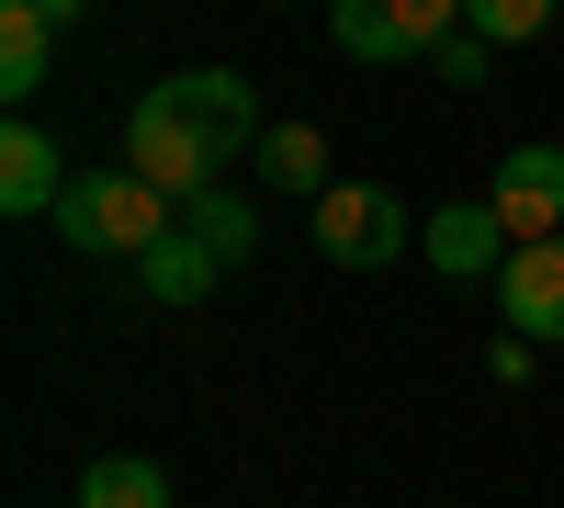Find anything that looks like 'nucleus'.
<instances>
[{"instance_id": "f8f14e48", "label": "nucleus", "mask_w": 564, "mask_h": 508, "mask_svg": "<svg viewBox=\"0 0 564 508\" xmlns=\"http://www.w3.org/2000/svg\"><path fill=\"white\" fill-rule=\"evenodd\" d=\"M79 508H170V475L148 452H90L79 464Z\"/></svg>"}, {"instance_id": "f03ea898", "label": "nucleus", "mask_w": 564, "mask_h": 508, "mask_svg": "<svg viewBox=\"0 0 564 508\" xmlns=\"http://www.w3.org/2000/svg\"><path fill=\"white\" fill-rule=\"evenodd\" d=\"M170 193L148 170H79L68 193H57V238L68 249H90V260H148L159 238H170Z\"/></svg>"}, {"instance_id": "6e6552de", "label": "nucleus", "mask_w": 564, "mask_h": 508, "mask_svg": "<svg viewBox=\"0 0 564 508\" xmlns=\"http://www.w3.org/2000/svg\"><path fill=\"white\" fill-rule=\"evenodd\" d=\"M68 181H79V170H68V159H57V148H45V136L12 114V136H0V215H57Z\"/></svg>"}, {"instance_id": "20e7f679", "label": "nucleus", "mask_w": 564, "mask_h": 508, "mask_svg": "<svg viewBox=\"0 0 564 508\" xmlns=\"http://www.w3.org/2000/svg\"><path fill=\"white\" fill-rule=\"evenodd\" d=\"M406 238H417V215H406V193H384V181L316 193V249L339 271H384V260H406Z\"/></svg>"}, {"instance_id": "ddd939ff", "label": "nucleus", "mask_w": 564, "mask_h": 508, "mask_svg": "<svg viewBox=\"0 0 564 508\" xmlns=\"http://www.w3.org/2000/svg\"><path fill=\"white\" fill-rule=\"evenodd\" d=\"M181 226H193V238H204L215 260H260V215H249V193H226V181L181 204Z\"/></svg>"}, {"instance_id": "39448f33", "label": "nucleus", "mask_w": 564, "mask_h": 508, "mask_svg": "<svg viewBox=\"0 0 564 508\" xmlns=\"http://www.w3.org/2000/svg\"><path fill=\"white\" fill-rule=\"evenodd\" d=\"M486 204H497L508 238H564V148H508Z\"/></svg>"}, {"instance_id": "f3484780", "label": "nucleus", "mask_w": 564, "mask_h": 508, "mask_svg": "<svg viewBox=\"0 0 564 508\" xmlns=\"http://www.w3.org/2000/svg\"><path fill=\"white\" fill-rule=\"evenodd\" d=\"M34 12H45V23H57V34H68V23H79V12H90V0H34Z\"/></svg>"}, {"instance_id": "f257e3e1", "label": "nucleus", "mask_w": 564, "mask_h": 508, "mask_svg": "<svg viewBox=\"0 0 564 508\" xmlns=\"http://www.w3.org/2000/svg\"><path fill=\"white\" fill-rule=\"evenodd\" d=\"M260 102H249V79L238 68H181L159 90H135V114H124V170H148L170 204H193L215 193L238 159H260Z\"/></svg>"}, {"instance_id": "4468645a", "label": "nucleus", "mask_w": 564, "mask_h": 508, "mask_svg": "<svg viewBox=\"0 0 564 508\" xmlns=\"http://www.w3.org/2000/svg\"><path fill=\"white\" fill-rule=\"evenodd\" d=\"M553 12H564V0H463V34H486V45H531Z\"/></svg>"}, {"instance_id": "9b49d317", "label": "nucleus", "mask_w": 564, "mask_h": 508, "mask_svg": "<svg viewBox=\"0 0 564 508\" xmlns=\"http://www.w3.org/2000/svg\"><path fill=\"white\" fill-rule=\"evenodd\" d=\"M249 170L271 181V193H294V204H316V193H339V181H327V136H316V125H271Z\"/></svg>"}, {"instance_id": "7ed1b4c3", "label": "nucleus", "mask_w": 564, "mask_h": 508, "mask_svg": "<svg viewBox=\"0 0 564 508\" xmlns=\"http://www.w3.org/2000/svg\"><path fill=\"white\" fill-rule=\"evenodd\" d=\"M327 34H339V57H361V68H406V57H430L441 34H463V0H327Z\"/></svg>"}, {"instance_id": "423d86ee", "label": "nucleus", "mask_w": 564, "mask_h": 508, "mask_svg": "<svg viewBox=\"0 0 564 508\" xmlns=\"http://www.w3.org/2000/svg\"><path fill=\"white\" fill-rule=\"evenodd\" d=\"M497 316H508V328H520V339H564V238H520V249H508V271H497Z\"/></svg>"}, {"instance_id": "dca6fc26", "label": "nucleus", "mask_w": 564, "mask_h": 508, "mask_svg": "<svg viewBox=\"0 0 564 508\" xmlns=\"http://www.w3.org/2000/svg\"><path fill=\"white\" fill-rule=\"evenodd\" d=\"M531 350H542V339L508 328V350H486V374H497V385H531Z\"/></svg>"}, {"instance_id": "1a4fd4ad", "label": "nucleus", "mask_w": 564, "mask_h": 508, "mask_svg": "<svg viewBox=\"0 0 564 508\" xmlns=\"http://www.w3.org/2000/svg\"><path fill=\"white\" fill-rule=\"evenodd\" d=\"M45 79H57V23H45L34 0H0V90H12V114L34 102Z\"/></svg>"}, {"instance_id": "9d476101", "label": "nucleus", "mask_w": 564, "mask_h": 508, "mask_svg": "<svg viewBox=\"0 0 564 508\" xmlns=\"http://www.w3.org/2000/svg\"><path fill=\"white\" fill-rule=\"evenodd\" d=\"M135 283H148L159 305H204V294L226 283V260H215V249L193 238V226H170V238H159L148 260H135Z\"/></svg>"}, {"instance_id": "2eb2a0df", "label": "nucleus", "mask_w": 564, "mask_h": 508, "mask_svg": "<svg viewBox=\"0 0 564 508\" xmlns=\"http://www.w3.org/2000/svg\"><path fill=\"white\" fill-rule=\"evenodd\" d=\"M486 57H497L486 34H441V45H430V79H452V90H486Z\"/></svg>"}, {"instance_id": "0eeeda50", "label": "nucleus", "mask_w": 564, "mask_h": 508, "mask_svg": "<svg viewBox=\"0 0 564 508\" xmlns=\"http://www.w3.org/2000/svg\"><path fill=\"white\" fill-rule=\"evenodd\" d=\"M508 226H497V204L475 193V204H430V271H452V283H497L508 271Z\"/></svg>"}]
</instances>
